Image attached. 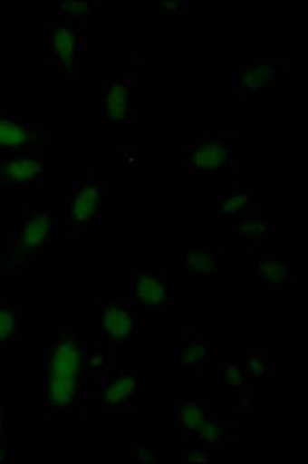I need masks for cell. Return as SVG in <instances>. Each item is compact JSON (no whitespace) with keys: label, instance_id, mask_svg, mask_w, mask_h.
<instances>
[{"label":"cell","instance_id":"cell-2","mask_svg":"<svg viewBox=\"0 0 308 464\" xmlns=\"http://www.w3.org/2000/svg\"><path fill=\"white\" fill-rule=\"evenodd\" d=\"M57 247H70L57 198L15 201L10 244L0 248V268L4 272H33Z\"/></svg>","mask_w":308,"mask_h":464},{"label":"cell","instance_id":"cell-17","mask_svg":"<svg viewBox=\"0 0 308 464\" xmlns=\"http://www.w3.org/2000/svg\"><path fill=\"white\" fill-rule=\"evenodd\" d=\"M257 279L262 295H281L294 284V263L281 253H265L257 261Z\"/></svg>","mask_w":308,"mask_h":464},{"label":"cell","instance_id":"cell-11","mask_svg":"<svg viewBox=\"0 0 308 464\" xmlns=\"http://www.w3.org/2000/svg\"><path fill=\"white\" fill-rule=\"evenodd\" d=\"M138 387L139 378L134 372L105 367L90 389L85 417L110 418L130 408L138 395Z\"/></svg>","mask_w":308,"mask_h":464},{"label":"cell","instance_id":"cell-18","mask_svg":"<svg viewBox=\"0 0 308 464\" xmlns=\"http://www.w3.org/2000/svg\"><path fill=\"white\" fill-rule=\"evenodd\" d=\"M171 404L165 409V415L171 420L173 428L185 433L187 439L193 437L207 418L210 417V409L206 398L200 395H179L168 397Z\"/></svg>","mask_w":308,"mask_h":464},{"label":"cell","instance_id":"cell-25","mask_svg":"<svg viewBox=\"0 0 308 464\" xmlns=\"http://www.w3.org/2000/svg\"><path fill=\"white\" fill-rule=\"evenodd\" d=\"M134 459L139 463H159L160 452L159 449L156 448L151 443H139L134 448Z\"/></svg>","mask_w":308,"mask_h":464},{"label":"cell","instance_id":"cell-6","mask_svg":"<svg viewBox=\"0 0 308 464\" xmlns=\"http://www.w3.org/2000/svg\"><path fill=\"white\" fill-rule=\"evenodd\" d=\"M233 83L237 99L281 98L284 92L283 50H237Z\"/></svg>","mask_w":308,"mask_h":464},{"label":"cell","instance_id":"cell-3","mask_svg":"<svg viewBox=\"0 0 308 464\" xmlns=\"http://www.w3.org/2000/svg\"><path fill=\"white\" fill-rule=\"evenodd\" d=\"M57 201L70 247H81L87 243V228L111 217V176L105 171H65Z\"/></svg>","mask_w":308,"mask_h":464},{"label":"cell","instance_id":"cell-21","mask_svg":"<svg viewBox=\"0 0 308 464\" xmlns=\"http://www.w3.org/2000/svg\"><path fill=\"white\" fill-rule=\"evenodd\" d=\"M231 351L235 352V355L222 356L217 360V366L221 372L222 384L228 393H248V389L252 387L253 382L246 375L245 367L242 362L241 356L237 355L235 347H231Z\"/></svg>","mask_w":308,"mask_h":464},{"label":"cell","instance_id":"cell-1","mask_svg":"<svg viewBox=\"0 0 308 464\" xmlns=\"http://www.w3.org/2000/svg\"><path fill=\"white\" fill-rule=\"evenodd\" d=\"M111 355V347L99 338L90 320L65 321L39 360V415L85 417L90 389Z\"/></svg>","mask_w":308,"mask_h":464},{"label":"cell","instance_id":"cell-26","mask_svg":"<svg viewBox=\"0 0 308 464\" xmlns=\"http://www.w3.org/2000/svg\"><path fill=\"white\" fill-rule=\"evenodd\" d=\"M184 461H187V463H208L210 461V452L204 444L190 443L187 452H185Z\"/></svg>","mask_w":308,"mask_h":464},{"label":"cell","instance_id":"cell-22","mask_svg":"<svg viewBox=\"0 0 308 464\" xmlns=\"http://www.w3.org/2000/svg\"><path fill=\"white\" fill-rule=\"evenodd\" d=\"M233 430H235V428H233L231 421L208 417L204 424L200 426L199 430L193 437L187 440L191 443L204 444V446L230 443L233 440Z\"/></svg>","mask_w":308,"mask_h":464},{"label":"cell","instance_id":"cell-12","mask_svg":"<svg viewBox=\"0 0 308 464\" xmlns=\"http://www.w3.org/2000/svg\"><path fill=\"white\" fill-rule=\"evenodd\" d=\"M11 103L0 98V150L61 149V129L50 122H24L13 118Z\"/></svg>","mask_w":308,"mask_h":464},{"label":"cell","instance_id":"cell-19","mask_svg":"<svg viewBox=\"0 0 308 464\" xmlns=\"http://www.w3.org/2000/svg\"><path fill=\"white\" fill-rule=\"evenodd\" d=\"M213 346L206 338L187 335L185 340L173 347L171 366L176 371H206L210 366Z\"/></svg>","mask_w":308,"mask_h":464},{"label":"cell","instance_id":"cell-23","mask_svg":"<svg viewBox=\"0 0 308 464\" xmlns=\"http://www.w3.org/2000/svg\"><path fill=\"white\" fill-rule=\"evenodd\" d=\"M53 13L59 16V21L74 24V25L85 26L88 17L98 13L99 4L94 0L87 2H62L54 0L52 4Z\"/></svg>","mask_w":308,"mask_h":464},{"label":"cell","instance_id":"cell-20","mask_svg":"<svg viewBox=\"0 0 308 464\" xmlns=\"http://www.w3.org/2000/svg\"><path fill=\"white\" fill-rule=\"evenodd\" d=\"M235 351L253 382L267 380L273 371L281 367V349L277 346H237Z\"/></svg>","mask_w":308,"mask_h":464},{"label":"cell","instance_id":"cell-27","mask_svg":"<svg viewBox=\"0 0 308 464\" xmlns=\"http://www.w3.org/2000/svg\"><path fill=\"white\" fill-rule=\"evenodd\" d=\"M159 8L168 16H182L185 5L182 2H176V4H159Z\"/></svg>","mask_w":308,"mask_h":464},{"label":"cell","instance_id":"cell-24","mask_svg":"<svg viewBox=\"0 0 308 464\" xmlns=\"http://www.w3.org/2000/svg\"><path fill=\"white\" fill-rule=\"evenodd\" d=\"M13 402L10 397H0V444L11 446Z\"/></svg>","mask_w":308,"mask_h":464},{"label":"cell","instance_id":"cell-28","mask_svg":"<svg viewBox=\"0 0 308 464\" xmlns=\"http://www.w3.org/2000/svg\"><path fill=\"white\" fill-rule=\"evenodd\" d=\"M11 459H13V450H11V446L0 444V463H10Z\"/></svg>","mask_w":308,"mask_h":464},{"label":"cell","instance_id":"cell-7","mask_svg":"<svg viewBox=\"0 0 308 464\" xmlns=\"http://www.w3.org/2000/svg\"><path fill=\"white\" fill-rule=\"evenodd\" d=\"M136 85L130 72H98L87 99L88 124H131L136 119Z\"/></svg>","mask_w":308,"mask_h":464},{"label":"cell","instance_id":"cell-5","mask_svg":"<svg viewBox=\"0 0 308 464\" xmlns=\"http://www.w3.org/2000/svg\"><path fill=\"white\" fill-rule=\"evenodd\" d=\"M62 150H0V197L21 201L37 197L42 178L62 171Z\"/></svg>","mask_w":308,"mask_h":464},{"label":"cell","instance_id":"cell-10","mask_svg":"<svg viewBox=\"0 0 308 464\" xmlns=\"http://www.w3.org/2000/svg\"><path fill=\"white\" fill-rule=\"evenodd\" d=\"M88 320L108 347H129L142 320L133 298L125 295H92L87 301Z\"/></svg>","mask_w":308,"mask_h":464},{"label":"cell","instance_id":"cell-16","mask_svg":"<svg viewBox=\"0 0 308 464\" xmlns=\"http://www.w3.org/2000/svg\"><path fill=\"white\" fill-rule=\"evenodd\" d=\"M235 263V248L226 246H190L185 248V272L197 278H210L213 275L231 270Z\"/></svg>","mask_w":308,"mask_h":464},{"label":"cell","instance_id":"cell-4","mask_svg":"<svg viewBox=\"0 0 308 464\" xmlns=\"http://www.w3.org/2000/svg\"><path fill=\"white\" fill-rule=\"evenodd\" d=\"M85 26L56 21L37 30V68L41 74L77 76L85 72Z\"/></svg>","mask_w":308,"mask_h":464},{"label":"cell","instance_id":"cell-8","mask_svg":"<svg viewBox=\"0 0 308 464\" xmlns=\"http://www.w3.org/2000/svg\"><path fill=\"white\" fill-rule=\"evenodd\" d=\"M235 127L208 122L185 131V169L188 173H231L236 164Z\"/></svg>","mask_w":308,"mask_h":464},{"label":"cell","instance_id":"cell-14","mask_svg":"<svg viewBox=\"0 0 308 464\" xmlns=\"http://www.w3.org/2000/svg\"><path fill=\"white\" fill-rule=\"evenodd\" d=\"M25 298L0 295V347L34 346L37 325L26 320Z\"/></svg>","mask_w":308,"mask_h":464},{"label":"cell","instance_id":"cell-9","mask_svg":"<svg viewBox=\"0 0 308 464\" xmlns=\"http://www.w3.org/2000/svg\"><path fill=\"white\" fill-rule=\"evenodd\" d=\"M184 275L176 270H140L134 281L133 299L142 320L171 321L184 312Z\"/></svg>","mask_w":308,"mask_h":464},{"label":"cell","instance_id":"cell-13","mask_svg":"<svg viewBox=\"0 0 308 464\" xmlns=\"http://www.w3.org/2000/svg\"><path fill=\"white\" fill-rule=\"evenodd\" d=\"M257 204L259 176L255 173L239 176L228 195L210 202V219L213 222H236L250 213L257 212Z\"/></svg>","mask_w":308,"mask_h":464},{"label":"cell","instance_id":"cell-15","mask_svg":"<svg viewBox=\"0 0 308 464\" xmlns=\"http://www.w3.org/2000/svg\"><path fill=\"white\" fill-rule=\"evenodd\" d=\"M233 235L237 246L256 248L262 255L283 253L284 230L279 222L267 221L253 212L233 222Z\"/></svg>","mask_w":308,"mask_h":464}]
</instances>
